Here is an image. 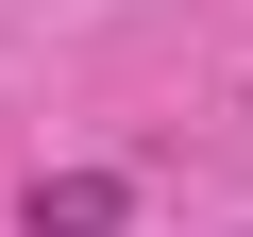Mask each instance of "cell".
Here are the masks:
<instances>
[{"label": "cell", "instance_id": "cell-1", "mask_svg": "<svg viewBox=\"0 0 253 237\" xmlns=\"http://www.w3.org/2000/svg\"><path fill=\"white\" fill-rule=\"evenodd\" d=\"M17 220H34V237H118V220H135V186H118V170H34Z\"/></svg>", "mask_w": 253, "mask_h": 237}]
</instances>
